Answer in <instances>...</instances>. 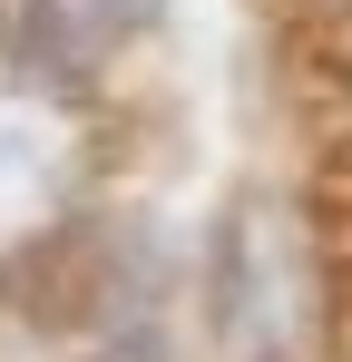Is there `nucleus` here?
<instances>
[{
	"label": "nucleus",
	"mask_w": 352,
	"mask_h": 362,
	"mask_svg": "<svg viewBox=\"0 0 352 362\" xmlns=\"http://www.w3.org/2000/svg\"><path fill=\"white\" fill-rule=\"evenodd\" d=\"M137 10L147 0H30V49H49V59H98L117 49L127 30H137Z\"/></svg>",
	"instance_id": "2"
},
{
	"label": "nucleus",
	"mask_w": 352,
	"mask_h": 362,
	"mask_svg": "<svg viewBox=\"0 0 352 362\" xmlns=\"http://www.w3.org/2000/svg\"><path fill=\"white\" fill-rule=\"evenodd\" d=\"M225 343L235 362H254L274 343V235H264V216H245L225 245Z\"/></svg>",
	"instance_id": "1"
}]
</instances>
